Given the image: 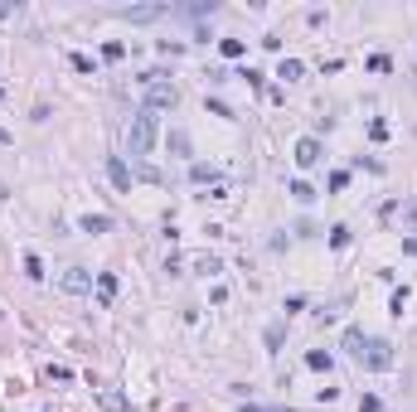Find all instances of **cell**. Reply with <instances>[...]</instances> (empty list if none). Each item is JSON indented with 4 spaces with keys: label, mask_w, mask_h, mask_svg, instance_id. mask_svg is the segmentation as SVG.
I'll list each match as a JSON object with an SVG mask.
<instances>
[{
    "label": "cell",
    "mask_w": 417,
    "mask_h": 412,
    "mask_svg": "<svg viewBox=\"0 0 417 412\" xmlns=\"http://www.w3.org/2000/svg\"><path fill=\"white\" fill-rule=\"evenodd\" d=\"M344 349H349L364 369H388V364H393V344H388V339H369L359 325L344 330Z\"/></svg>",
    "instance_id": "1"
},
{
    "label": "cell",
    "mask_w": 417,
    "mask_h": 412,
    "mask_svg": "<svg viewBox=\"0 0 417 412\" xmlns=\"http://www.w3.org/2000/svg\"><path fill=\"white\" fill-rule=\"evenodd\" d=\"M156 136H160V112L141 107V112L131 116V126H126V146H131V155H151V151H156Z\"/></svg>",
    "instance_id": "2"
},
{
    "label": "cell",
    "mask_w": 417,
    "mask_h": 412,
    "mask_svg": "<svg viewBox=\"0 0 417 412\" xmlns=\"http://www.w3.org/2000/svg\"><path fill=\"white\" fill-rule=\"evenodd\" d=\"M180 102V93H175V83H146V107L151 112H165V107Z\"/></svg>",
    "instance_id": "3"
},
{
    "label": "cell",
    "mask_w": 417,
    "mask_h": 412,
    "mask_svg": "<svg viewBox=\"0 0 417 412\" xmlns=\"http://www.w3.org/2000/svg\"><path fill=\"white\" fill-rule=\"evenodd\" d=\"M107 180H112L121 194L131 190V170H126V160H121V155H107Z\"/></svg>",
    "instance_id": "4"
},
{
    "label": "cell",
    "mask_w": 417,
    "mask_h": 412,
    "mask_svg": "<svg viewBox=\"0 0 417 412\" xmlns=\"http://www.w3.org/2000/svg\"><path fill=\"white\" fill-rule=\"evenodd\" d=\"M315 160H320V141H315V136H301V141H296V165L311 170Z\"/></svg>",
    "instance_id": "5"
},
{
    "label": "cell",
    "mask_w": 417,
    "mask_h": 412,
    "mask_svg": "<svg viewBox=\"0 0 417 412\" xmlns=\"http://www.w3.org/2000/svg\"><path fill=\"white\" fill-rule=\"evenodd\" d=\"M93 287V277H88V267H68L63 272V291H73V296H83Z\"/></svg>",
    "instance_id": "6"
},
{
    "label": "cell",
    "mask_w": 417,
    "mask_h": 412,
    "mask_svg": "<svg viewBox=\"0 0 417 412\" xmlns=\"http://www.w3.org/2000/svg\"><path fill=\"white\" fill-rule=\"evenodd\" d=\"M121 20H156V15H165V5H136V10H116Z\"/></svg>",
    "instance_id": "7"
},
{
    "label": "cell",
    "mask_w": 417,
    "mask_h": 412,
    "mask_svg": "<svg viewBox=\"0 0 417 412\" xmlns=\"http://www.w3.org/2000/svg\"><path fill=\"white\" fill-rule=\"evenodd\" d=\"M98 301H103V306H112V301H116V277H112V272H103V277H98Z\"/></svg>",
    "instance_id": "8"
},
{
    "label": "cell",
    "mask_w": 417,
    "mask_h": 412,
    "mask_svg": "<svg viewBox=\"0 0 417 412\" xmlns=\"http://www.w3.org/2000/svg\"><path fill=\"white\" fill-rule=\"evenodd\" d=\"M301 73H306V63H301V59H282V68H277V78H287V83H296Z\"/></svg>",
    "instance_id": "9"
},
{
    "label": "cell",
    "mask_w": 417,
    "mask_h": 412,
    "mask_svg": "<svg viewBox=\"0 0 417 412\" xmlns=\"http://www.w3.org/2000/svg\"><path fill=\"white\" fill-rule=\"evenodd\" d=\"M190 180L195 185H213L218 180V165H190Z\"/></svg>",
    "instance_id": "10"
},
{
    "label": "cell",
    "mask_w": 417,
    "mask_h": 412,
    "mask_svg": "<svg viewBox=\"0 0 417 412\" xmlns=\"http://www.w3.org/2000/svg\"><path fill=\"white\" fill-rule=\"evenodd\" d=\"M107 228H112L107 213H88V218H83V233H107Z\"/></svg>",
    "instance_id": "11"
},
{
    "label": "cell",
    "mask_w": 417,
    "mask_h": 412,
    "mask_svg": "<svg viewBox=\"0 0 417 412\" xmlns=\"http://www.w3.org/2000/svg\"><path fill=\"white\" fill-rule=\"evenodd\" d=\"M306 364H311L315 374H330V364H335V359H330L325 349H311V354H306Z\"/></svg>",
    "instance_id": "12"
},
{
    "label": "cell",
    "mask_w": 417,
    "mask_h": 412,
    "mask_svg": "<svg viewBox=\"0 0 417 412\" xmlns=\"http://www.w3.org/2000/svg\"><path fill=\"white\" fill-rule=\"evenodd\" d=\"M24 277H29V282H44V262H39L34 252H24Z\"/></svg>",
    "instance_id": "13"
},
{
    "label": "cell",
    "mask_w": 417,
    "mask_h": 412,
    "mask_svg": "<svg viewBox=\"0 0 417 412\" xmlns=\"http://www.w3.org/2000/svg\"><path fill=\"white\" fill-rule=\"evenodd\" d=\"M218 49H223V59H243V39H218Z\"/></svg>",
    "instance_id": "14"
},
{
    "label": "cell",
    "mask_w": 417,
    "mask_h": 412,
    "mask_svg": "<svg viewBox=\"0 0 417 412\" xmlns=\"http://www.w3.org/2000/svg\"><path fill=\"white\" fill-rule=\"evenodd\" d=\"M195 272H204V277H213V272H218V257H195Z\"/></svg>",
    "instance_id": "15"
},
{
    "label": "cell",
    "mask_w": 417,
    "mask_h": 412,
    "mask_svg": "<svg viewBox=\"0 0 417 412\" xmlns=\"http://www.w3.org/2000/svg\"><path fill=\"white\" fill-rule=\"evenodd\" d=\"M330 243H335V247H349V228L335 223V228H330Z\"/></svg>",
    "instance_id": "16"
},
{
    "label": "cell",
    "mask_w": 417,
    "mask_h": 412,
    "mask_svg": "<svg viewBox=\"0 0 417 412\" xmlns=\"http://www.w3.org/2000/svg\"><path fill=\"white\" fill-rule=\"evenodd\" d=\"M291 194H296L301 204H311V199H315V190H311V185H306V180H296V185H291Z\"/></svg>",
    "instance_id": "17"
},
{
    "label": "cell",
    "mask_w": 417,
    "mask_h": 412,
    "mask_svg": "<svg viewBox=\"0 0 417 412\" xmlns=\"http://www.w3.org/2000/svg\"><path fill=\"white\" fill-rule=\"evenodd\" d=\"M103 403H107L112 412H126V398H121V393H103Z\"/></svg>",
    "instance_id": "18"
},
{
    "label": "cell",
    "mask_w": 417,
    "mask_h": 412,
    "mask_svg": "<svg viewBox=\"0 0 417 412\" xmlns=\"http://www.w3.org/2000/svg\"><path fill=\"white\" fill-rule=\"evenodd\" d=\"M403 228H413V233H417V204H403Z\"/></svg>",
    "instance_id": "19"
},
{
    "label": "cell",
    "mask_w": 417,
    "mask_h": 412,
    "mask_svg": "<svg viewBox=\"0 0 417 412\" xmlns=\"http://www.w3.org/2000/svg\"><path fill=\"white\" fill-rule=\"evenodd\" d=\"M403 306H408V287H398V291H393V315H403Z\"/></svg>",
    "instance_id": "20"
},
{
    "label": "cell",
    "mask_w": 417,
    "mask_h": 412,
    "mask_svg": "<svg viewBox=\"0 0 417 412\" xmlns=\"http://www.w3.org/2000/svg\"><path fill=\"white\" fill-rule=\"evenodd\" d=\"M243 412H267V408H243Z\"/></svg>",
    "instance_id": "21"
}]
</instances>
